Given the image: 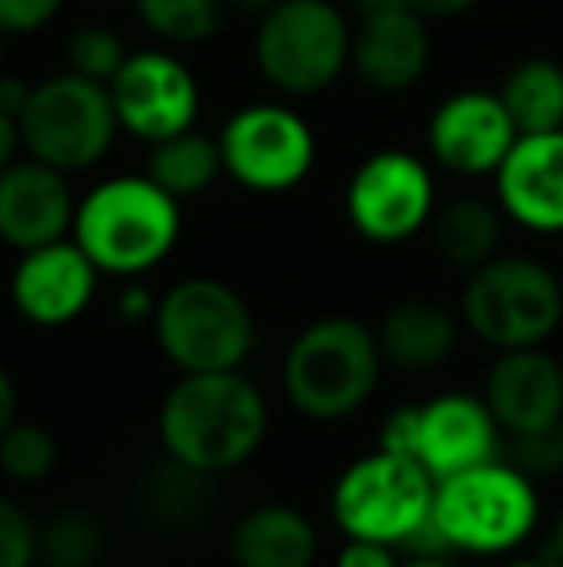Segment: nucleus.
Here are the masks:
<instances>
[{
  "mask_svg": "<svg viewBox=\"0 0 563 567\" xmlns=\"http://www.w3.org/2000/svg\"><path fill=\"white\" fill-rule=\"evenodd\" d=\"M321 533L305 509L290 502H263L236 517L228 556L236 567H313Z\"/></svg>",
  "mask_w": 563,
  "mask_h": 567,
  "instance_id": "21",
  "label": "nucleus"
},
{
  "mask_svg": "<svg viewBox=\"0 0 563 567\" xmlns=\"http://www.w3.org/2000/svg\"><path fill=\"white\" fill-rule=\"evenodd\" d=\"M101 270L93 259L74 244V236L43 244L35 251H23L12 270V293L15 313L39 329H62L74 324L97 298Z\"/></svg>",
  "mask_w": 563,
  "mask_h": 567,
  "instance_id": "14",
  "label": "nucleus"
},
{
  "mask_svg": "<svg viewBox=\"0 0 563 567\" xmlns=\"http://www.w3.org/2000/svg\"><path fill=\"white\" fill-rule=\"evenodd\" d=\"M54 467H59V441L51 429L15 417L0 436V475L20 486H35L51 478Z\"/></svg>",
  "mask_w": 563,
  "mask_h": 567,
  "instance_id": "27",
  "label": "nucleus"
},
{
  "mask_svg": "<svg viewBox=\"0 0 563 567\" xmlns=\"http://www.w3.org/2000/svg\"><path fill=\"white\" fill-rule=\"evenodd\" d=\"M502 429L487 410L482 394H436L432 402L417 405V441L414 460L432 478H448L456 471L479 467L502 455Z\"/></svg>",
  "mask_w": 563,
  "mask_h": 567,
  "instance_id": "17",
  "label": "nucleus"
},
{
  "mask_svg": "<svg viewBox=\"0 0 563 567\" xmlns=\"http://www.w3.org/2000/svg\"><path fill=\"white\" fill-rule=\"evenodd\" d=\"M394 4H406V0H352L355 16H371V12H383V8H394Z\"/></svg>",
  "mask_w": 563,
  "mask_h": 567,
  "instance_id": "43",
  "label": "nucleus"
},
{
  "mask_svg": "<svg viewBox=\"0 0 563 567\" xmlns=\"http://www.w3.org/2000/svg\"><path fill=\"white\" fill-rule=\"evenodd\" d=\"M128 54L132 51L124 47V39L116 35L113 28H105V23H85V28H77L66 43V62H70L66 70L70 74L90 78V82L108 85Z\"/></svg>",
  "mask_w": 563,
  "mask_h": 567,
  "instance_id": "29",
  "label": "nucleus"
},
{
  "mask_svg": "<svg viewBox=\"0 0 563 567\" xmlns=\"http://www.w3.org/2000/svg\"><path fill=\"white\" fill-rule=\"evenodd\" d=\"M502 567H563V564L556 560V556H549L541 548V553H533V556H513V560L502 564Z\"/></svg>",
  "mask_w": 563,
  "mask_h": 567,
  "instance_id": "42",
  "label": "nucleus"
},
{
  "mask_svg": "<svg viewBox=\"0 0 563 567\" xmlns=\"http://www.w3.org/2000/svg\"><path fill=\"white\" fill-rule=\"evenodd\" d=\"M459 317L444 309L440 301L428 298H406L386 309L378 321L375 337L383 363L406 374H428L440 371L459 348Z\"/></svg>",
  "mask_w": 563,
  "mask_h": 567,
  "instance_id": "20",
  "label": "nucleus"
},
{
  "mask_svg": "<svg viewBox=\"0 0 563 567\" xmlns=\"http://www.w3.org/2000/svg\"><path fill=\"white\" fill-rule=\"evenodd\" d=\"M378 337L359 317H316L290 340L282 359L285 402L309 421H344L371 402L383 379Z\"/></svg>",
  "mask_w": 563,
  "mask_h": 567,
  "instance_id": "3",
  "label": "nucleus"
},
{
  "mask_svg": "<svg viewBox=\"0 0 563 567\" xmlns=\"http://www.w3.org/2000/svg\"><path fill=\"white\" fill-rule=\"evenodd\" d=\"M436 478L414 455L375 449L340 471L332 486V522L344 537L402 548L432 514Z\"/></svg>",
  "mask_w": 563,
  "mask_h": 567,
  "instance_id": "8",
  "label": "nucleus"
},
{
  "mask_svg": "<svg viewBox=\"0 0 563 567\" xmlns=\"http://www.w3.org/2000/svg\"><path fill=\"white\" fill-rule=\"evenodd\" d=\"M225 4H228V12L256 16V20H259V16H267V12H271V8L279 4V0H225Z\"/></svg>",
  "mask_w": 563,
  "mask_h": 567,
  "instance_id": "40",
  "label": "nucleus"
},
{
  "mask_svg": "<svg viewBox=\"0 0 563 567\" xmlns=\"http://www.w3.org/2000/svg\"><path fill=\"white\" fill-rule=\"evenodd\" d=\"M139 23L166 47H201L225 28V0H132Z\"/></svg>",
  "mask_w": 563,
  "mask_h": 567,
  "instance_id": "26",
  "label": "nucleus"
},
{
  "mask_svg": "<svg viewBox=\"0 0 563 567\" xmlns=\"http://www.w3.org/2000/svg\"><path fill=\"white\" fill-rule=\"evenodd\" d=\"M498 209L518 228L536 236L563 231V127L518 135L494 171Z\"/></svg>",
  "mask_w": 563,
  "mask_h": 567,
  "instance_id": "16",
  "label": "nucleus"
},
{
  "mask_svg": "<svg viewBox=\"0 0 563 567\" xmlns=\"http://www.w3.org/2000/svg\"><path fill=\"white\" fill-rule=\"evenodd\" d=\"M502 452L513 467H521L529 478H544V475H560L563 471V421L549 429H536V433H521V436H505Z\"/></svg>",
  "mask_w": 563,
  "mask_h": 567,
  "instance_id": "30",
  "label": "nucleus"
},
{
  "mask_svg": "<svg viewBox=\"0 0 563 567\" xmlns=\"http://www.w3.org/2000/svg\"><path fill=\"white\" fill-rule=\"evenodd\" d=\"M15 417H20V394H15L12 374H8L4 363H0V436H4V429L12 425Z\"/></svg>",
  "mask_w": 563,
  "mask_h": 567,
  "instance_id": "39",
  "label": "nucleus"
},
{
  "mask_svg": "<svg viewBox=\"0 0 563 567\" xmlns=\"http://www.w3.org/2000/svg\"><path fill=\"white\" fill-rule=\"evenodd\" d=\"M66 0H0V35H35L59 20Z\"/></svg>",
  "mask_w": 563,
  "mask_h": 567,
  "instance_id": "32",
  "label": "nucleus"
},
{
  "mask_svg": "<svg viewBox=\"0 0 563 567\" xmlns=\"http://www.w3.org/2000/svg\"><path fill=\"white\" fill-rule=\"evenodd\" d=\"M28 97H31V85L15 74H0V113L20 120V113L28 109Z\"/></svg>",
  "mask_w": 563,
  "mask_h": 567,
  "instance_id": "36",
  "label": "nucleus"
},
{
  "mask_svg": "<svg viewBox=\"0 0 563 567\" xmlns=\"http://www.w3.org/2000/svg\"><path fill=\"white\" fill-rule=\"evenodd\" d=\"M20 151H23L20 120H12V116L0 113V174H4L8 166L15 163V158H20Z\"/></svg>",
  "mask_w": 563,
  "mask_h": 567,
  "instance_id": "38",
  "label": "nucleus"
},
{
  "mask_svg": "<svg viewBox=\"0 0 563 567\" xmlns=\"http://www.w3.org/2000/svg\"><path fill=\"white\" fill-rule=\"evenodd\" d=\"M402 567H456L448 560V556H409Z\"/></svg>",
  "mask_w": 563,
  "mask_h": 567,
  "instance_id": "44",
  "label": "nucleus"
},
{
  "mask_svg": "<svg viewBox=\"0 0 563 567\" xmlns=\"http://www.w3.org/2000/svg\"><path fill=\"white\" fill-rule=\"evenodd\" d=\"M432 62L428 20L409 4L359 16L352 28V70L375 93H406L425 78Z\"/></svg>",
  "mask_w": 563,
  "mask_h": 567,
  "instance_id": "19",
  "label": "nucleus"
},
{
  "mask_svg": "<svg viewBox=\"0 0 563 567\" xmlns=\"http://www.w3.org/2000/svg\"><path fill=\"white\" fill-rule=\"evenodd\" d=\"M482 402L502 436H521L563 421V359L544 343L498 351L482 379Z\"/></svg>",
  "mask_w": 563,
  "mask_h": 567,
  "instance_id": "15",
  "label": "nucleus"
},
{
  "mask_svg": "<svg viewBox=\"0 0 563 567\" xmlns=\"http://www.w3.org/2000/svg\"><path fill=\"white\" fill-rule=\"evenodd\" d=\"M155 306H158L155 290H150L147 282H139V278H128V286L116 293V317H121L124 324H150Z\"/></svg>",
  "mask_w": 563,
  "mask_h": 567,
  "instance_id": "34",
  "label": "nucleus"
},
{
  "mask_svg": "<svg viewBox=\"0 0 563 567\" xmlns=\"http://www.w3.org/2000/svg\"><path fill=\"white\" fill-rule=\"evenodd\" d=\"M414 441H417V405H398L383 421V429H378V449L414 455Z\"/></svg>",
  "mask_w": 563,
  "mask_h": 567,
  "instance_id": "33",
  "label": "nucleus"
},
{
  "mask_svg": "<svg viewBox=\"0 0 563 567\" xmlns=\"http://www.w3.org/2000/svg\"><path fill=\"white\" fill-rule=\"evenodd\" d=\"M432 525L444 533L451 553L510 556L541 525V494L525 471L498 455L479 467L436 478Z\"/></svg>",
  "mask_w": 563,
  "mask_h": 567,
  "instance_id": "4",
  "label": "nucleus"
},
{
  "mask_svg": "<svg viewBox=\"0 0 563 567\" xmlns=\"http://www.w3.org/2000/svg\"><path fill=\"white\" fill-rule=\"evenodd\" d=\"M121 132L136 135L143 143H158L197 124L201 113V85L194 70L163 47L132 51L116 78L108 82Z\"/></svg>",
  "mask_w": 563,
  "mask_h": 567,
  "instance_id": "12",
  "label": "nucleus"
},
{
  "mask_svg": "<svg viewBox=\"0 0 563 567\" xmlns=\"http://www.w3.org/2000/svg\"><path fill=\"white\" fill-rule=\"evenodd\" d=\"M116 132H121V120H116L108 85L70 70L31 85L28 109L20 113L23 155L62 174L93 171L113 151Z\"/></svg>",
  "mask_w": 563,
  "mask_h": 567,
  "instance_id": "9",
  "label": "nucleus"
},
{
  "mask_svg": "<svg viewBox=\"0 0 563 567\" xmlns=\"http://www.w3.org/2000/svg\"><path fill=\"white\" fill-rule=\"evenodd\" d=\"M271 405L243 371L181 374L158 405V441L166 460L197 475H228L267 441Z\"/></svg>",
  "mask_w": 563,
  "mask_h": 567,
  "instance_id": "1",
  "label": "nucleus"
},
{
  "mask_svg": "<svg viewBox=\"0 0 563 567\" xmlns=\"http://www.w3.org/2000/svg\"><path fill=\"white\" fill-rule=\"evenodd\" d=\"M39 529L20 502L0 494V567H35Z\"/></svg>",
  "mask_w": 563,
  "mask_h": 567,
  "instance_id": "31",
  "label": "nucleus"
},
{
  "mask_svg": "<svg viewBox=\"0 0 563 567\" xmlns=\"http://www.w3.org/2000/svg\"><path fill=\"white\" fill-rule=\"evenodd\" d=\"M256 66L285 97H313L352 66V20L336 0H279L259 16Z\"/></svg>",
  "mask_w": 563,
  "mask_h": 567,
  "instance_id": "7",
  "label": "nucleus"
},
{
  "mask_svg": "<svg viewBox=\"0 0 563 567\" xmlns=\"http://www.w3.org/2000/svg\"><path fill=\"white\" fill-rule=\"evenodd\" d=\"M70 236L101 275L143 278L178 244L181 202L147 174H116L77 202Z\"/></svg>",
  "mask_w": 563,
  "mask_h": 567,
  "instance_id": "2",
  "label": "nucleus"
},
{
  "mask_svg": "<svg viewBox=\"0 0 563 567\" xmlns=\"http://www.w3.org/2000/svg\"><path fill=\"white\" fill-rule=\"evenodd\" d=\"M0 74H4V35H0Z\"/></svg>",
  "mask_w": 563,
  "mask_h": 567,
  "instance_id": "45",
  "label": "nucleus"
},
{
  "mask_svg": "<svg viewBox=\"0 0 563 567\" xmlns=\"http://www.w3.org/2000/svg\"><path fill=\"white\" fill-rule=\"evenodd\" d=\"M544 553L556 556V560L563 564V506H560V514L552 517V525H549V537H544Z\"/></svg>",
  "mask_w": 563,
  "mask_h": 567,
  "instance_id": "41",
  "label": "nucleus"
},
{
  "mask_svg": "<svg viewBox=\"0 0 563 567\" xmlns=\"http://www.w3.org/2000/svg\"><path fill=\"white\" fill-rule=\"evenodd\" d=\"M425 143L436 166L459 174V178H487L518 143V127L498 93L459 90L432 109Z\"/></svg>",
  "mask_w": 563,
  "mask_h": 567,
  "instance_id": "13",
  "label": "nucleus"
},
{
  "mask_svg": "<svg viewBox=\"0 0 563 567\" xmlns=\"http://www.w3.org/2000/svg\"><path fill=\"white\" fill-rule=\"evenodd\" d=\"M498 97H502L518 135L556 132L563 127V66L556 59H541V54L521 59L502 78Z\"/></svg>",
  "mask_w": 563,
  "mask_h": 567,
  "instance_id": "24",
  "label": "nucleus"
},
{
  "mask_svg": "<svg viewBox=\"0 0 563 567\" xmlns=\"http://www.w3.org/2000/svg\"><path fill=\"white\" fill-rule=\"evenodd\" d=\"M220 174H225L220 143L212 140V135L197 132V127H186V132L150 143L147 178L158 182V186L170 197H178V202L209 194Z\"/></svg>",
  "mask_w": 563,
  "mask_h": 567,
  "instance_id": "23",
  "label": "nucleus"
},
{
  "mask_svg": "<svg viewBox=\"0 0 563 567\" xmlns=\"http://www.w3.org/2000/svg\"><path fill=\"white\" fill-rule=\"evenodd\" d=\"M77 197L70 189V174L39 163L15 158L0 174V244L12 251H35L74 231Z\"/></svg>",
  "mask_w": 563,
  "mask_h": 567,
  "instance_id": "18",
  "label": "nucleus"
},
{
  "mask_svg": "<svg viewBox=\"0 0 563 567\" xmlns=\"http://www.w3.org/2000/svg\"><path fill=\"white\" fill-rule=\"evenodd\" d=\"M108 553L105 522L90 509H59L39 529V564L43 567H101Z\"/></svg>",
  "mask_w": 563,
  "mask_h": 567,
  "instance_id": "25",
  "label": "nucleus"
},
{
  "mask_svg": "<svg viewBox=\"0 0 563 567\" xmlns=\"http://www.w3.org/2000/svg\"><path fill=\"white\" fill-rule=\"evenodd\" d=\"M336 567H402V560L394 553V545L347 537V545L336 553Z\"/></svg>",
  "mask_w": 563,
  "mask_h": 567,
  "instance_id": "35",
  "label": "nucleus"
},
{
  "mask_svg": "<svg viewBox=\"0 0 563 567\" xmlns=\"http://www.w3.org/2000/svg\"><path fill=\"white\" fill-rule=\"evenodd\" d=\"M432 228V244L448 267L456 270H475L487 259H494L502 247V209H494L490 202L479 197H456L444 209L432 213L428 220Z\"/></svg>",
  "mask_w": 563,
  "mask_h": 567,
  "instance_id": "22",
  "label": "nucleus"
},
{
  "mask_svg": "<svg viewBox=\"0 0 563 567\" xmlns=\"http://www.w3.org/2000/svg\"><path fill=\"white\" fill-rule=\"evenodd\" d=\"M225 174L251 194H290L313 174L316 135L290 105H248L220 127Z\"/></svg>",
  "mask_w": 563,
  "mask_h": 567,
  "instance_id": "10",
  "label": "nucleus"
},
{
  "mask_svg": "<svg viewBox=\"0 0 563 567\" xmlns=\"http://www.w3.org/2000/svg\"><path fill=\"white\" fill-rule=\"evenodd\" d=\"M414 12H421L425 20H451V16L475 12L482 0H406Z\"/></svg>",
  "mask_w": 563,
  "mask_h": 567,
  "instance_id": "37",
  "label": "nucleus"
},
{
  "mask_svg": "<svg viewBox=\"0 0 563 567\" xmlns=\"http://www.w3.org/2000/svg\"><path fill=\"white\" fill-rule=\"evenodd\" d=\"M459 324L494 351L549 343L563 324V282L533 255H502L467 270Z\"/></svg>",
  "mask_w": 563,
  "mask_h": 567,
  "instance_id": "5",
  "label": "nucleus"
},
{
  "mask_svg": "<svg viewBox=\"0 0 563 567\" xmlns=\"http://www.w3.org/2000/svg\"><path fill=\"white\" fill-rule=\"evenodd\" d=\"M150 329L163 355L181 374L243 371L259 343L256 313L243 293L209 275L181 278L166 293H158Z\"/></svg>",
  "mask_w": 563,
  "mask_h": 567,
  "instance_id": "6",
  "label": "nucleus"
},
{
  "mask_svg": "<svg viewBox=\"0 0 563 567\" xmlns=\"http://www.w3.org/2000/svg\"><path fill=\"white\" fill-rule=\"evenodd\" d=\"M344 209L367 244H406L428 228L436 213L432 171L414 151H375L355 166L344 189Z\"/></svg>",
  "mask_w": 563,
  "mask_h": 567,
  "instance_id": "11",
  "label": "nucleus"
},
{
  "mask_svg": "<svg viewBox=\"0 0 563 567\" xmlns=\"http://www.w3.org/2000/svg\"><path fill=\"white\" fill-rule=\"evenodd\" d=\"M147 506L158 522L186 525L205 509V475L166 460V471L147 483Z\"/></svg>",
  "mask_w": 563,
  "mask_h": 567,
  "instance_id": "28",
  "label": "nucleus"
}]
</instances>
